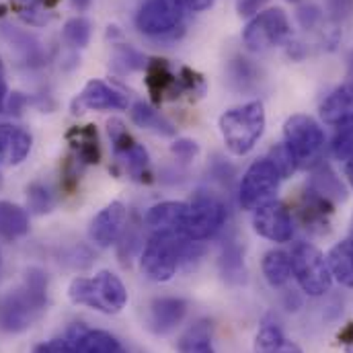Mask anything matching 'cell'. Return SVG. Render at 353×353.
<instances>
[{"instance_id":"10","label":"cell","mask_w":353,"mask_h":353,"mask_svg":"<svg viewBox=\"0 0 353 353\" xmlns=\"http://www.w3.org/2000/svg\"><path fill=\"white\" fill-rule=\"evenodd\" d=\"M288 35H290L288 14L281 8H267L247 23L243 31V43L251 52H267L279 46Z\"/></svg>"},{"instance_id":"16","label":"cell","mask_w":353,"mask_h":353,"mask_svg":"<svg viewBox=\"0 0 353 353\" xmlns=\"http://www.w3.org/2000/svg\"><path fill=\"white\" fill-rule=\"evenodd\" d=\"M33 146L31 134L14 123H0V163L6 167L21 165Z\"/></svg>"},{"instance_id":"46","label":"cell","mask_w":353,"mask_h":353,"mask_svg":"<svg viewBox=\"0 0 353 353\" xmlns=\"http://www.w3.org/2000/svg\"><path fill=\"white\" fill-rule=\"evenodd\" d=\"M4 97H6V85H4V79H2V74H0V107H2V103H4Z\"/></svg>"},{"instance_id":"15","label":"cell","mask_w":353,"mask_h":353,"mask_svg":"<svg viewBox=\"0 0 353 353\" xmlns=\"http://www.w3.org/2000/svg\"><path fill=\"white\" fill-rule=\"evenodd\" d=\"M128 222V210L121 201H111L109 205H105L92 220L88 226V239L101 247V249H109L111 245H115L125 228Z\"/></svg>"},{"instance_id":"36","label":"cell","mask_w":353,"mask_h":353,"mask_svg":"<svg viewBox=\"0 0 353 353\" xmlns=\"http://www.w3.org/2000/svg\"><path fill=\"white\" fill-rule=\"evenodd\" d=\"M267 159H269V161L275 165V169L279 171L281 179H288V176H292L294 173H296V171H298V165H296V161L292 159V154L285 150V146H283V144H277V146H273Z\"/></svg>"},{"instance_id":"23","label":"cell","mask_w":353,"mask_h":353,"mask_svg":"<svg viewBox=\"0 0 353 353\" xmlns=\"http://www.w3.org/2000/svg\"><path fill=\"white\" fill-rule=\"evenodd\" d=\"M29 232V214L12 201H0V239L17 241Z\"/></svg>"},{"instance_id":"24","label":"cell","mask_w":353,"mask_h":353,"mask_svg":"<svg viewBox=\"0 0 353 353\" xmlns=\"http://www.w3.org/2000/svg\"><path fill=\"white\" fill-rule=\"evenodd\" d=\"M327 263L333 279H337V283H341L343 288L353 290V239L337 243L329 251Z\"/></svg>"},{"instance_id":"21","label":"cell","mask_w":353,"mask_h":353,"mask_svg":"<svg viewBox=\"0 0 353 353\" xmlns=\"http://www.w3.org/2000/svg\"><path fill=\"white\" fill-rule=\"evenodd\" d=\"M298 214L306 228L323 232L329 226V218L333 214V201H329V199L321 197L319 193H314L312 189H308L300 199Z\"/></svg>"},{"instance_id":"29","label":"cell","mask_w":353,"mask_h":353,"mask_svg":"<svg viewBox=\"0 0 353 353\" xmlns=\"http://www.w3.org/2000/svg\"><path fill=\"white\" fill-rule=\"evenodd\" d=\"M58 0H10L17 14L29 25H46L52 19V8Z\"/></svg>"},{"instance_id":"49","label":"cell","mask_w":353,"mask_h":353,"mask_svg":"<svg viewBox=\"0 0 353 353\" xmlns=\"http://www.w3.org/2000/svg\"><path fill=\"white\" fill-rule=\"evenodd\" d=\"M288 2H298V0H288Z\"/></svg>"},{"instance_id":"1","label":"cell","mask_w":353,"mask_h":353,"mask_svg":"<svg viewBox=\"0 0 353 353\" xmlns=\"http://www.w3.org/2000/svg\"><path fill=\"white\" fill-rule=\"evenodd\" d=\"M48 308V277L41 269L31 267L23 283L2 302L0 310V327L6 333H23L27 331Z\"/></svg>"},{"instance_id":"25","label":"cell","mask_w":353,"mask_h":353,"mask_svg":"<svg viewBox=\"0 0 353 353\" xmlns=\"http://www.w3.org/2000/svg\"><path fill=\"white\" fill-rule=\"evenodd\" d=\"M253 350L255 353H302V347L288 339L283 331L273 323H265L259 329L253 341Z\"/></svg>"},{"instance_id":"11","label":"cell","mask_w":353,"mask_h":353,"mask_svg":"<svg viewBox=\"0 0 353 353\" xmlns=\"http://www.w3.org/2000/svg\"><path fill=\"white\" fill-rule=\"evenodd\" d=\"M107 128H109V138H111L115 157L125 167V171L136 181H148V176H150V159H148L146 148L142 144H138L130 136L123 121L111 119L107 123Z\"/></svg>"},{"instance_id":"42","label":"cell","mask_w":353,"mask_h":353,"mask_svg":"<svg viewBox=\"0 0 353 353\" xmlns=\"http://www.w3.org/2000/svg\"><path fill=\"white\" fill-rule=\"evenodd\" d=\"M179 4L187 10L201 12V10H208L214 4V0H179Z\"/></svg>"},{"instance_id":"47","label":"cell","mask_w":353,"mask_h":353,"mask_svg":"<svg viewBox=\"0 0 353 353\" xmlns=\"http://www.w3.org/2000/svg\"><path fill=\"white\" fill-rule=\"evenodd\" d=\"M350 70H352V74H353V56H352V62H350Z\"/></svg>"},{"instance_id":"14","label":"cell","mask_w":353,"mask_h":353,"mask_svg":"<svg viewBox=\"0 0 353 353\" xmlns=\"http://www.w3.org/2000/svg\"><path fill=\"white\" fill-rule=\"evenodd\" d=\"M128 109V97L109 87L103 81H88L83 90L72 99V113H85V111H123Z\"/></svg>"},{"instance_id":"2","label":"cell","mask_w":353,"mask_h":353,"mask_svg":"<svg viewBox=\"0 0 353 353\" xmlns=\"http://www.w3.org/2000/svg\"><path fill=\"white\" fill-rule=\"evenodd\" d=\"M203 247L179 232H154L140 257V271L146 279L165 283L173 279L181 263L197 259Z\"/></svg>"},{"instance_id":"39","label":"cell","mask_w":353,"mask_h":353,"mask_svg":"<svg viewBox=\"0 0 353 353\" xmlns=\"http://www.w3.org/2000/svg\"><path fill=\"white\" fill-rule=\"evenodd\" d=\"M33 353H79L77 347L64 337V339H54L50 343H41V345H35Z\"/></svg>"},{"instance_id":"8","label":"cell","mask_w":353,"mask_h":353,"mask_svg":"<svg viewBox=\"0 0 353 353\" xmlns=\"http://www.w3.org/2000/svg\"><path fill=\"white\" fill-rule=\"evenodd\" d=\"M279 183H281V175L267 157L255 161L241 179V187H239L241 205L245 210L255 212L257 208L273 201L279 189Z\"/></svg>"},{"instance_id":"41","label":"cell","mask_w":353,"mask_h":353,"mask_svg":"<svg viewBox=\"0 0 353 353\" xmlns=\"http://www.w3.org/2000/svg\"><path fill=\"white\" fill-rule=\"evenodd\" d=\"M265 2L267 0H236V12L241 17H253L255 12H259Z\"/></svg>"},{"instance_id":"28","label":"cell","mask_w":353,"mask_h":353,"mask_svg":"<svg viewBox=\"0 0 353 353\" xmlns=\"http://www.w3.org/2000/svg\"><path fill=\"white\" fill-rule=\"evenodd\" d=\"M132 121L138 128L150 130V132L161 134V136H175L176 134L175 125L167 117H163L157 109H152L150 105H146L142 101L132 107Z\"/></svg>"},{"instance_id":"38","label":"cell","mask_w":353,"mask_h":353,"mask_svg":"<svg viewBox=\"0 0 353 353\" xmlns=\"http://www.w3.org/2000/svg\"><path fill=\"white\" fill-rule=\"evenodd\" d=\"M171 152L175 154L176 159H181L183 163H187V161H193L197 157L199 146H197V142H193L189 138H179L171 144Z\"/></svg>"},{"instance_id":"27","label":"cell","mask_w":353,"mask_h":353,"mask_svg":"<svg viewBox=\"0 0 353 353\" xmlns=\"http://www.w3.org/2000/svg\"><path fill=\"white\" fill-rule=\"evenodd\" d=\"M263 275L267 283L271 288H283L290 277H292V259L290 253L279 251V249H271L263 255Z\"/></svg>"},{"instance_id":"40","label":"cell","mask_w":353,"mask_h":353,"mask_svg":"<svg viewBox=\"0 0 353 353\" xmlns=\"http://www.w3.org/2000/svg\"><path fill=\"white\" fill-rule=\"evenodd\" d=\"M298 19H300V23H302V27L310 29V27H314V25L321 21V10H319L316 6H304V8H300Z\"/></svg>"},{"instance_id":"22","label":"cell","mask_w":353,"mask_h":353,"mask_svg":"<svg viewBox=\"0 0 353 353\" xmlns=\"http://www.w3.org/2000/svg\"><path fill=\"white\" fill-rule=\"evenodd\" d=\"M74 150V159L79 165H97L101 161V142L94 125H77L66 134Z\"/></svg>"},{"instance_id":"31","label":"cell","mask_w":353,"mask_h":353,"mask_svg":"<svg viewBox=\"0 0 353 353\" xmlns=\"http://www.w3.org/2000/svg\"><path fill=\"white\" fill-rule=\"evenodd\" d=\"M176 350H179V353H216L214 345H212V339H210V333H208V327L203 323L189 329L181 337Z\"/></svg>"},{"instance_id":"19","label":"cell","mask_w":353,"mask_h":353,"mask_svg":"<svg viewBox=\"0 0 353 353\" xmlns=\"http://www.w3.org/2000/svg\"><path fill=\"white\" fill-rule=\"evenodd\" d=\"M185 216H187L185 201H163L148 210L146 224L154 232H179L181 234Z\"/></svg>"},{"instance_id":"33","label":"cell","mask_w":353,"mask_h":353,"mask_svg":"<svg viewBox=\"0 0 353 353\" xmlns=\"http://www.w3.org/2000/svg\"><path fill=\"white\" fill-rule=\"evenodd\" d=\"M331 150L337 161L353 159V119L337 125V132L331 142Z\"/></svg>"},{"instance_id":"6","label":"cell","mask_w":353,"mask_h":353,"mask_svg":"<svg viewBox=\"0 0 353 353\" xmlns=\"http://www.w3.org/2000/svg\"><path fill=\"white\" fill-rule=\"evenodd\" d=\"M290 259H292V275L296 277L302 292H306L312 298H319L331 290L333 275L327 263V257L314 245L298 243L292 249Z\"/></svg>"},{"instance_id":"30","label":"cell","mask_w":353,"mask_h":353,"mask_svg":"<svg viewBox=\"0 0 353 353\" xmlns=\"http://www.w3.org/2000/svg\"><path fill=\"white\" fill-rule=\"evenodd\" d=\"M220 271L224 275L226 281L230 283H241L245 281V257H243V249L232 243L228 247H224L222 255H220Z\"/></svg>"},{"instance_id":"43","label":"cell","mask_w":353,"mask_h":353,"mask_svg":"<svg viewBox=\"0 0 353 353\" xmlns=\"http://www.w3.org/2000/svg\"><path fill=\"white\" fill-rule=\"evenodd\" d=\"M339 341L343 343L345 352L353 353V323H347L345 329L339 333Z\"/></svg>"},{"instance_id":"12","label":"cell","mask_w":353,"mask_h":353,"mask_svg":"<svg viewBox=\"0 0 353 353\" xmlns=\"http://www.w3.org/2000/svg\"><path fill=\"white\" fill-rule=\"evenodd\" d=\"M181 19L183 6L179 0H146L136 14V27L144 35L161 37L173 33L181 25Z\"/></svg>"},{"instance_id":"7","label":"cell","mask_w":353,"mask_h":353,"mask_svg":"<svg viewBox=\"0 0 353 353\" xmlns=\"http://www.w3.org/2000/svg\"><path fill=\"white\" fill-rule=\"evenodd\" d=\"M226 222V205L210 193H199L187 203V216L181 234L189 241L201 243L216 236Z\"/></svg>"},{"instance_id":"37","label":"cell","mask_w":353,"mask_h":353,"mask_svg":"<svg viewBox=\"0 0 353 353\" xmlns=\"http://www.w3.org/2000/svg\"><path fill=\"white\" fill-rule=\"evenodd\" d=\"M232 81H236L241 88H247L251 83H255V79H257V70H255V66L249 62V60H245V58H239V60H234V64H232Z\"/></svg>"},{"instance_id":"26","label":"cell","mask_w":353,"mask_h":353,"mask_svg":"<svg viewBox=\"0 0 353 353\" xmlns=\"http://www.w3.org/2000/svg\"><path fill=\"white\" fill-rule=\"evenodd\" d=\"M308 189H312L314 193H319L321 197L329 199V201H343L347 197L345 193V185L341 183V179L333 173L331 167L327 165H316L312 169V176L308 183Z\"/></svg>"},{"instance_id":"3","label":"cell","mask_w":353,"mask_h":353,"mask_svg":"<svg viewBox=\"0 0 353 353\" xmlns=\"http://www.w3.org/2000/svg\"><path fill=\"white\" fill-rule=\"evenodd\" d=\"M68 298L77 306H87L101 314H117L128 304V290L113 271H97L92 277H74Z\"/></svg>"},{"instance_id":"44","label":"cell","mask_w":353,"mask_h":353,"mask_svg":"<svg viewBox=\"0 0 353 353\" xmlns=\"http://www.w3.org/2000/svg\"><path fill=\"white\" fill-rule=\"evenodd\" d=\"M70 2H72V6H74L77 10H87L92 0H70Z\"/></svg>"},{"instance_id":"9","label":"cell","mask_w":353,"mask_h":353,"mask_svg":"<svg viewBox=\"0 0 353 353\" xmlns=\"http://www.w3.org/2000/svg\"><path fill=\"white\" fill-rule=\"evenodd\" d=\"M146 87L152 94L154 103H163L167 99H175L185 90H203L201 79L191 70L183 68V74L176 77L167 60L154 58L146 64Z\"/></svg>"},{"instance_id":"20","label":"cell","mask_w":353,"mask_h":353,"mask_svg":"<svg viewBox=\"0 0 353 353\" xmlns=\"http://www.w3.org/2000/svg\"><path fill=\"white\" fill-rule=\"evenodd\" d=\"M321 117L329 125H341L353 119V81L337 87L321 105Z\"/></svg>"},{"instance_id":"48","label":"cell","mask_w":353,"mask_h":353,"mask_svg":"<svg viewBox=\"0 0 353 353\" xmlns=\"http://www.w3.org/2000/svg\"><path fill=\"white\" fill-rule=\"evenodd\" d=\"M352 239H353V222H352Z\"/></svg>"},{"instance_id":"4","label":"cell","mask_w":353,"mask_h":353,"mask_svg":"<svg viewBox=\"0 0 353 353\" xmlns=\"http://www.w3.org/2000/svg\"><path fill=\"white\" fill-rule=\"evenodd\" d=\"M265 109L261 101H251L222 113L218 125L226 148L234 157L249 154L265 132Z\"/></svg>"},{"instance_id":"13","label":"cell","mask_w":353,"mask_h":353,"mask_svg":"<svg viewBox=\"0 0 353 353\" xmlns=\"http://www.w3.org/2000/svg\"><path fill=\"white\" fill-rule=\"evenodd\" d=\"M253 230L271 243H290L294 236V220L281 201H269L253 212Z\"/></svg>"},{"instance_id":"17","label":"cell","mask_w":353,"mask_h":353,"mask_svg":"<svg viewBox=\"0 0 353 353\" xmlns=\"http://www.w3.org/2000/svg\"><path fill=\"white\" fill-rule=\"evenodd\" d=\"M66 339L79 353H128L115 335L99 329H87L85 325H74Z\"/></svg>"},{"instance_id":"35","label":"cell","mask_w":353,"mask_h":353,"mask_svg":"<svg viewBox=\"0 0 353 353\" xmlns=\"http://www.w3.org/2000/svg\"><path fill=\"white\" fill-rule=\"evenodd\" d=\"M113 64L117 68H121L123 72H134V70H142L146 68L148 62H144V56L140 52H136L130 46H117L115 54H113Z\"/></svg>"},{"instance_id":"18","label":"cell","mask_w":353,"mask_h":353,"mask_svg":"<svg viewBox=\"0 0 353 353\" xmlns=\"http://www.w3.org/2000/svg\"><path fill=\"white\" fill-rule=\"evenodd\" d=\"M187 314V302L181 298H157L148 310V327L157 335H167L176 329Z\"/></svg>"},{"instance_id":"5","label":"cell","mask_w":353,"mask_h":353,"mask_svg":"<svg viewBox=\"0 0 353 353\" xmlns=\"http://www.w3.org/2000/svg\"><path fill=\"white\" fill-rule=\"evenodd\" d=\"M285 150L296 161L298 169H314L323 161L325 152V132L310 115H292L283 123Z\"/></svg>"},{"instance_id":"32","label":"cell","mask_w":353,"mask_h":353,"mask_svg":"<svg viewBox=\"0 0 353 353\" xmlns=\"http://www.w3.org/2000/svg\"><path fill=\"white\" fill-rule=\"evenodd\" d=\"M90 21L85 17H72L66 21L64 29H62V37L66 43H70L72 48H87L90 41Z\"/></svg>"},{"instance_id":"34","label":"cell","mask_w":353,"mask_h":353,"mask_svg":"<svg viewBox=\"0 0 353 353\" xmlns=\"http://www.w3.org/2000/svg\"><path fill=\"white\" fill-rule=\"evenodd\" d=\"M27 205L33 214H48L54 208V195L43 183H31L27 187Z\"/></svg>"},{"instance_id":"45","label":"cell","mask_w":353,"mask_h":353,"mask_svg":"<svg viewBox=\"0 0 353 353\" xmlns=\"http://www.w3.org/2000/svg\"><path fill=\"white\" fill-rule=\"evenodd\" d=\"M345 175H347V181H350V185L353 187V159L347 161V167H345Z\"/></svg>"}]
</instances>
